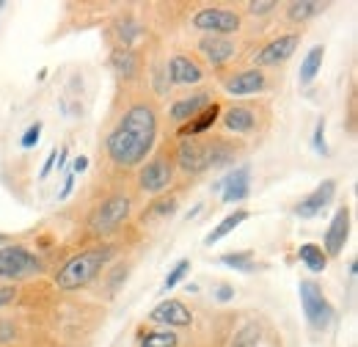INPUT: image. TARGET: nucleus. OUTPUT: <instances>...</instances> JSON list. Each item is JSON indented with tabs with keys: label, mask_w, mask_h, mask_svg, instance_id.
<instances>
[{
	"label": "nucleus",
	"mask_w": 358,
	"mask_h": 347,
	"mask_svg": "<svg viewBox=\"0 0 358 347\" xmlns=\"http://www.w3.org/2000/svg\"><path fill=\"white\" fill-rule=\"evenodd\" d=\"M177 160H179V166H182V171L201 174V171H207L210 166H213V169L226 166V163L231 160V152L224 146V141L201 143V141L185 138V143H179Z\"/></svg>",
	"instance_id": "3"
},
{
	"label": "nucleus",
	"mask_w": 358,
	"mask_h": 347,
	"mask_svg": "<svg viewBox=\"0 0 358 347\" xmlns=\"http://www.w3.org/2000/svg\"><path fill=\"white\" fill-rule=\"evenodd\" d=\"M55 157H58V149H52V152H50V155H47L45 166H42V171H39V176H42V179H45L47 174L52 171V166H55Z\"/></svg>",
	"instance_id": "35"
},
{
	"label": "nucleus",
	"mask_w": 358,
	"mask_h": 347,
	"mask_svg": "<svg viewBox=\"0 0 358 347\" xmlns=\"http://www.w3.org/2000/svg\"><path fill=\"white\" fill-rule=\"evenodd\" d=\"M3 246H8V237H6L3 232H0V248H3Z\"/></svg>",
	"instance_id": "39"
},
{
	"label": "nucleus",
	"mask_w": 358,
	"mask_h": 347,
	"mask_svg": "<svg viewBox=\"0 0 358 347\" xmlns=\"http://www.w3.org/2000/svg\"><path fill=\"white\" fill-rule=\"evenodd\" d=\"M138 34H141V28L135 25L133 20H124V22H119V39H122V44H124V50H127V44L133 42Z\"/></svg>",
	"instance_id": "29"
},
{
	"label": "nucleus",
	"mask_w": 358,
	"mask_h": 347,
	"mask_svg": "<svg viewBox=\"0 0 358 347\" xmlns=\"http://www.w3.org/2000/svg\"><path fill=\"white\" fill-rule=\"evenodd\" d=\"M257 339H259V328L251 323V325H248V328H245V331L237 337V345H234V347H251Z\"/></svg>",
	"instance_id": "32"
},
{
	"label": "nucleus",
	"mask_w": 358,
	"mask_h": 347,
	"mask_svg": "<svg viewBox=\"0 0 358 347\" xmlns=\"http://www.w3.org/2000/svg\"><path fill=\"white\" fill-rule=\"evenodd\" d=\"M301 306H303V314H306V320H309L312 328H328L331 325L334 306L328 304L322 287L317 281H312V278L301 281Z\"/></svg>",
	"instance_id": "5"
},
{
	"label": "nucleus",
	"mask_w": 358,
	"mask_h": 347,
	"mask_svg": "<svg viewBox=\"0 0 358 347\" xmlns=\"http://www.w3.org/2000/svg\"><path fill=\"white\" fill-rule=\"evenodd\" d=\"M157 138V116L149 105H133L122 122L116 125V130L108 135L105 149L113 166L119 169H133L138 163L146 160V155L152 152Z\"/></svg>",
	"instance_id": "1"
},
{
	"label": "nucleus",
	"mask_w": 358,
	"mask_h": 347,
	"mask_svg": "<svg viewBox=\"0 0 358 347\" xmlns=\"http://www.w3.org/2000/svg\"><path fill=\"white\" fill-rule=\"evenodd\" d=\"M110 260H113V248H110V246H99V248H89V251H83V254H75L72 260L55 273L58 290L72 292V290L89 287L91 281L99 276V270Z\"/></svg>",
	"instance_id": "2"
},
{
	"label": "nucleus",
	"mask_w": 358,
	"mask_h": 347,
	"mask_svg": "<svg viewBox=\"0 0 358 347\" xmlns=\"http://www.w3.org/2000/svg\"><path fill=\"white\" fill-rule=\"evenodd\" d=\"M215 190H221L226 204H237L251 193V169L248 166H237L226 179L215 185Z\"/></svg>",
	"instance_id": "11"
},
{
	"label": "nucleus",
	"mask_w": 358,
	"mask_h": 347,
	"mask_svg": "<svg viewBox=\"0 0 358 347\" xmlns=\"http://www.w3.org/2000/svg\"><path fill=\"white\" fill-rule=\"evenodd\" d=\"M171 176H174L171 160H169V157H155L152 163H146V166L141 169L138 185H141L143 193H163V190L171 185Z\"/></svg>",
	"instance_id": "8"
},
{
	"label": "nucleus",
	"mask_w": 358,
	"mask_h": 347,
	"mask_svg": "<svg viewBox=\"0 0 358 347\" xmlns=\"http://www.w3.org/2000/svg\"><path fill=\"white\" fill-rule=\"evenodd\" d=\"M322 55H325V47L317 44V47L309 50V55L303 58V64H301V83H303V86H309L314 78H317V72H320V66H322Z\"/></svg>",
	"instance_id": "21"
},
{
	"label": "nucleus",
	"mask_w": 358,
	"mask_h": 347,
	"mask_svg": "<svg viewBox=\"0 0 358 347\" xmlns=\"http://www.w3.org/2000/svg\"><path fill=\"white\" fill-rule=\"evenodd\" d=\"M199 50L207 55V61L213 66H224L226 61L234 58V42L229 36H204L201 44H199Z\"/></svg>",
	"instance_id": "15"
},
{
	"label": "nucleus",
	"mask_w": 358,
	"mask_h": 347,
	"mask_svg": "<svg viewBox=\"0 0 358 347\" xmlns=\"http://www.w3.org/2000/svg\"><path fill=\"white\" fill-rule=\"evenodd\" d=\"M248 8H251V14H268V11L275 8V3L273 0H262V3H251Z\"/></svg>",
	"instance_id": "33"
},
{
	"label": "nucleus",
	"mask_w": 358,
	"mask_h": 347,
	"mask_svg": "<svg viewBox=\"0 0 358 347\" xmlns=\"http://www.w3.org/2000/svg\"><path fill=\"white\" fill-rule=\"evenodd\" d=\"M298 257H301V262H303V264H306L312 273H322V270H325V264H328L325 251H322L320 246H314V243L301 246V248H298Z\"/></svg>",
	"instance_id": "22"
},
{
	"label": "nucleus",
	"mask_w": 358,
	"mask_h": 347,
	"mask_svg": "<svg viewBox=\"0 0 358 347\" xmlns=\"http://www.w3.org/2000/svg\"><path fill=\"white\" fill-rule=\"evenodd\" d=\"M169 78H171V83H179V86H193V83H199L204 75H201V69H199L196 61H190V58H185V55H174V58L169 61Z\"/></svg>",
	"instance_id": "16"
},
{
	"label": "nucleus",
	"mask_w": 358,
	"mask_h": 347,
	"mask_svg": "<svg viewBox=\"0 0 358 347\" xmlns=\"http://www.w3.org/2000/svg\"><path fill=\"white\" fill-rule=\"evenodd\" d=\"M218 116H221V105H218V102H210L199 116L190 119V125H182V127H179V135H182V138L201 135V132H207L215 122H218Z\"/></svg>",
	"instance_id": "18"
},
{
	"label": "nucleus",
	"mask_w": 358,
	"mask_h": 347,
	"mask_svg": "<svg viewBox=\"0 0 358 347\" xmlns=\"http://www.w3.org/2000/svg\"><path fill=\"white\" fill-rule=\"evenodd\" d=\"M130 215V199L127 196H110L105 199L89 218V229L94 234H108L110 229H116L122 220H127Z\"/></svg>",
	"instance_id": "6"
},
{
	"label": "nucleus",
	"mask_w": 358,
	"mask_h": 347,
	"mask_svg": "<svg viewBox=\"0 0 358 347\" xmlns=\"http://www.w3.org/2000/svg\"><path fill=\"white\" fill-rule=\"evenodd\" d=\"M86 169H89V157H86V155L75 157V163H72V174H83Z\"/></svg>",
	"instance_id": "37"
},
{
	"label": "nucleus",
	"mask_w": 358,
	"mask_h": 347,
	"mask_svg": "<svg viewBox=\"0 0 358 347\" xmlns=\"http://www.w3.org/2000/svg\"><path fill=\"white\" fill-rule=\"evenodd\" d=\"M72 187H75V174H69V176H66V182H64V190L58 193V199L64 201V199H66V196L72 193Z\"/></svg>",
	"instance_id": "38"
},
{
	"label": "nucleus",
	"mask_w": 358,
	"mask_h": 347,
	"mask_svg": "<svg viewBox=\"0 0 358 347\" xmlns=\"http://www.w3.org/2000/svg\"><path fill=\"white\" fill-rule=\"evenodd\" d=\"M245 220H248V210H234L231 215H226L224 220H221V223H218V226H215V229H213V232L204 237V243H207V246L221 243L226 234H231V232H234L240 223H245Z\"/></svg>",
	"instance_id": "20"
},
{
	"label": "nucleus",
	"mask_w": 358,
	"mask_h": 347,
	"mask_svg": "<svg viewBox=\"0 0 358 347\" xmlns=\"http://www.w3.org/2000/svg\"><path fill=\"white\" fill-rule=\"evenodd\" d=\"M224 88L234 97H245V94H257L265 88V75L259 69H248V72H237L231 78H226Z\"/></svg>",
	"instance_id": "14"
},
{
	"label": "nucleus",
	"mask_w": 358,
	"mask_h": 347,
	"mask_svg": "<svg viewBox=\"0 0 358 347\" xmlns=\"http://www.w3.org/2000/svg\"><path fill=\"white\" fill-rule=\"evenodd\" d=\"M174 207H177V201H174V199H163V201H155V204L146 210V215H143V218L171 215V213H174Z\"/></svg>",
	"instance_id": "28"
},
{
	"label": "nucleus",
	"mask_w": 358,
	"mask_h": 347,
	"mask_svg": "<svg viewBox=\"0 0 358 347\" xmlns=\"http://www.w3.org/2000/svg\"><path fill=\"white\" fill-rule=\"evenodd\" d=\"M312 146L317 155H328V146H325V122L320 119L317 122V127H314V135H312Z\"/></svg>",
	"instance_id": "31"
},
{
	"label": "nucleus",
	"mask_w": 358,
	"mask_h": 347,
	"mask_svg": "<svg viewBox=\"0 0 358 347\" xmlns=\"http://www.w3.org/2000/svg\"><path fill=\"white\" fill-rule=\"evenodd\" d=\"M320 11H322L320 3H314V0H301V3H292V6H289L287 17H289L292 22H306V20L317 17Z\"/></svg>",
	"instance_id": "24"
},
{
	"label": "nucleus",
	"mask_w": 358,
	"mask_h": 347,
	"mask_svg": "<svg viewBox=\"0 0 358 347\" xmlns=\"http://www.w3.org/2000/svg\"><path fill=\"white\" fill-rule=\"evenodd\" d=\"M334 193H336V182L334 179H322L317 187H314L312 193L306 196V199H301L298 201V207H295V215L303 218V220H309V218H317L328 204H331V199H334Z\"/></svg>",
	"instance_id": "9"
},
{
	"label": "nucleus",
	"mask_w": 358,
	"mask_h": 347,
	"mask_svg": "<svg viewBox=\"0 0 358 347\" xmlns=\"http://www.w3.org/2000/svg\"><path fill=\"white\" fill-rule=\"evenodd\" d=\"M298 44H301V34L278 36V39L268 42L259 52H257V55H254V64H257V66H273V64H281V61H287V58L298 50Z\"/></svg>",
	"instance_id": "10"
},
{
	"label": "nucleus",
	"mask_w": 358,
	"mask_h": 347,
	"mask_svg": "<svg viewBox=\"0 0 358 347\" xmlns=\"http://www.w3.org/2000/svg\"><path fill=\"white\" fill-rule=\"evenodd\" d=\"M14 298H17V290L14 287H0V306L11 304Z\"/></svg>",
	"instance_id": "36"
},
{
	"label": "nucleus",
	"mask_w": 358,
	"mask_h": 347,
	"mask_svg": "<svg viewBox=\"0 0 358 347\" xmlns=\"http://www.w3.org/2000/svg\"><path fill=\"white\" fill-rule=\"evenodd\" d=\"M39 138H42V122H36V125H31L28 130L22 132V149H34L36 143H39Z\"/></svg>",
	"instance_id": "30"
},
{
	"label": "nucleus",
	"mask_w": 358,
	"mask_h": 347,
	"mask_svg": "<svg viewBox=\"0 0 358 347\" xmlns=\"http://www.w3.org/2000/svg\"><path fill=\"white\" fill-rule=\"evenodd\" d=\"M348 234H350V210L339 207L328 223V232H325V257H336L345 248Z\"/></svg>",
	"instance_id": "13"
},
{
	"label": "nucleus",
	"mask_w": 358,
	"mask_h": 347,
	"mask_svg": "<svg viewBox=\"0 0 358 347\" xmlns=\"http://www.w3.org/2000/svg\"><path fill=\"white\" fill-rule=\"evenodd\" d=\"M210 105V94H193V97H185V99H177L169 111V116L174 122H190L193 116H199L204 108Z\"/></svg>",
	"instance_id": "17"
},
{
	"label": "nucleus",
	"mask_w": 358,
	"mask_h": 347,
	"mask_svg": "<svg viewBox=\"0 0 358 347\" xmlns=\"http://www.w3.org/2000/svg\"><path fill=\"white\" fill-rule=\"evenodd\" d=\"M221 262H224L226 267H234V270H240V273H251V270L257 267L248 251H237V254H224V257H221Z\"/></svg>",
	"instance_id": "26"
},
{
	"label": "nucleus",
	"mask_w": 358,
	"mask_h": 347,
	"mask_svg": "<svg viewBox=\"0 0 358 347\" xmlns=\"http://www.w3.org/2000/svg\"><path fill=\"white\" fill-rule=\"evenodd\" d=\"M193 28H199V31H204L210 36H226V34H234L240 28V17L234 11H229V8L210 6V8L196 11Z\"/></svg>",
	"instance_id": "7"
},
{
	"label": "nucleus",
	"mask_w": 358,
	"mask_h": 347,
	"mask_svg": "<svg viewBox=\"0 0 358 347\" xmlns=\"http://www.w3.org/2000/svg\"><path fill=\"white\" fill-rule=\"evenodd\" d=\"M187 270H190V262H187V260L177 262V264H174V270H171V273L166 276V281H163V292L174 290V287H177L179 281H182V278L187 276Z\"/></svg>",
	"instance_id": "27"
},
{
	"label": "nucleus",
	"mask_w": 358,
	"mask_h": 347,
	"mask_svg": "<svg viewBox=\"0 0 358 347\" xmlns=\"http://www.w3.org/2000/svg\"><path fill=\"white\" fill-rule=\"evenodd\" d=\"M110 66H113L116 75H122V78H135V72H138V61H135V55L130 50H116V52L110 55Z\"/></svg>",
	"instance_id": "23"
},
{
	"label": "nucleus",
	"mask_w": 358,
	"mask_h": 347,
	"mask_svg": "<svg viewBox=\"0 0 358 347\" xmlns=\"http://www.w3.org/2000/svg\"><path fill=\"white\" fill-rule=\"evenodd\" d=\"M177 342L174 331H146L141 337V347H177Z\"/></svg>",
	"instance_id": "25"
},
{
	"label": "nucleus",
	"mask_w": 358,
	"mask_h": 347,
	"mask_svg": "<svg viewBox=\"0 0 358 347\" xmlns=\"http://www.w3.org/2000/svg\"><path fill=\"white\" fill-rule=\"evenodd\" d=\"M254 125H257V116H254V111H248V108H243V105H234L231 111H226L224 116V127L231 132H251L254 130Z\"/></svg>",
	"instance_id": "19"
},
{
	"label": "nucleus",
	"mask_w": 358,
	"mask_h": 347,
	"mask_svg": "<svg viewBox=\"0 0 358 347\" xmlns=\"http://www.w3.org/2000/svg\"><path fill=\"white\" fill-rule=\"evenodd\" d=\"M215 298H218L221 304H226V301H231V298H234V287H229V284H221V287L215 290Z\"/></svg>",
	"instance_id": "34"
},
{
	"label": "nucleus",
	"mask_w": 358,
	"mask_h": 347,
	"mask_svg": "<svg viewBox=\"0 0 358 347\" xmlns=\"http://www.w3.org/2000/svg\"><path fill=\"white\" fill-rule=\"evenodd\" d=\"M42 270H45L42 260L34 251H28L25 246H3L0 248V278L20 281V278H31Z\"/></svg>",
	"instance_id": "4"
},
{
	"label": "nucleus",
	"mask_w": 358,
	"mask_h": 347,
	"mask_svg": "<svg viewBox=\"0 0 358 347\" xmlns=\"http://www.w3.org/2000/svg\"><path fill=\"white\" fill-rule=\"evenodd\" d=\"M149 320H152V323H157V325L182 328V325H190L193 314H190V309L182 304V301H174V298H169V301H160V304H157L155 309H152V311H149Z\"/></svg>",
	"instance_id": "12"
}]
</instances>
